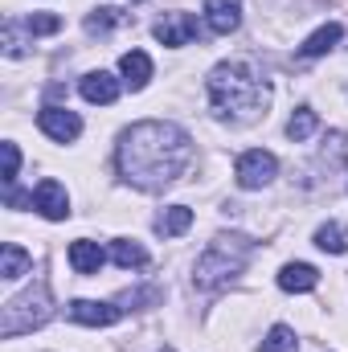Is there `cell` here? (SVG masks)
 Segmentation results:
<instances>
[{"mask_svg":"<svg viewBox=\"0 0 348 352\" xmlns=\"http://www.w3.org/2000/svg\"><path fill=\"white\" fill-rule=\"evenodd\" d=\"M193 160V140L176 123H135L119 135V176L144 192L168 188Z\"/></svg>","mask_w":348,"mask_h":352,"instance_id":"1","label":"cell"},{"mask_svg":"<svg viewBox=\"0 0 348 352\" xmlns=\"http://www.w3.org/2000/svg\"><path fill=\"white\" fill-rule=\"evenodd\" d=\"M209 102L221 119L250 123V119L266 115L270 87H266V78L254 62H221L209 74Z\"/></svg>","mask_w":348,"mask_h":352,"instance_id":"2","label":"cell"},{"mask_svg":"<svg viewBox=\"0 0 348 352\" xmlns=\"http://www.w3.org/2000/svg\"><path fill=\"white\" fill-rule=\"evenodd\" d=\"M250 254H254V242L250 238H242V234H217L209 242V250L193 266V283L201 291H221V287H230L246 270Z\"/></svg>","mask_w":348,"mask_h":352,"instance_id":"3","label":"cell"},{"mask_svg":"<svg viewBox=\"0 0 348 352\" xmlns=\"http://www.w3.org/2000/svg\"><path fill=\"white\" fill-rule=\"evenodd\" d=\"M50 316H54L50 287H45V283H33L29 291H21L17 299L4 303V311H0V336H4V340H17V336L41 328Z\"/></svg>","mask_w":348,"mask_h":352,"instance_id":"4","label":"cell"},{"mask_svg":"<svg viewBox=\"0 0 348 352\" xmlns=\"http://www.w3.org/2000/svg\"><path fill=\"white\" fill-rule=\"evenodd\" d=\"M274 173H279V160H274L270 152H262V148L242 152V156H238V168H234V176H238L242 188H262V184L274 180Z\"/></svg>","mask_w":348,"mask_h":352,"instance_id":"5","label":"cell"},{"mask_svg":"<svg viewBox=\"0 0 348 352\" xmlns=\"http://www.w3.org/2000/svg\"><path fill=\"white\" fill-rule=\"evenodd\" d=\"M37 127H41L50 140H58V144H70V140L83 135V119H78L70 107H41Z\"/></svg>","mask_w":348,"mask_h":352,"instance_id":"6","label":"cell"},{"mask_svg":"<svg viewBox=\"0 0 348 352\" xmlns=\"http://www.w3.org/2000/svg\"><path fill=\"white\" fill-rule=\"evenodd\" d=\"M119 316H123V307H115V303H94V299H74L70 303V320L87 324V328H111Z\"/></svg>","mask_w":348,"mask_h":352,"instance_id":"7","label":"cell"},{"mask_svg":"<svg viewBox=\"0 0 348 352\" xmlns=\"http://www.w3.org/2000/svg\"><path fill=\"white\" fill-rule=\"evenodd\" d=\"M33 205H37V213L50 217V221H62V217L70 213V197H66V188H62L58 180H41L37 192H33Z\"/></svg>","mask_w":348,"mask_h":352,"instance_id":"8","label":"cell"},{"mask_svg":"<svg viewBox=\"0 0 348 352\" xmlns=\"http://www.w3.org/2000/svg\"><path fill=\"white\" fill-rule=\"evenodd\" d=\"M197 33H201V29H197V16H193V12H168V16L156 25V37H160L164 45H188Z\"/></svg>","mask_w":348,"mask_h":352,"instance_id":"9","label":"cell"},{"mask_svg":"<svg viewBox=\"0 0 348 352\" xmlns=\"http://www.w3.org/2000/svg\"><path fill=\"white\" fill-rule=\"evenodd\" d=\"M205 21L213 33H234L242 25V0H205Z\"/></svg>","mask_w":348,"mask_h":352,"instance_id":"10","label":"cell"},{"mask_svg":"<svg viewBox=\"0 0 348 352\" xmlns=\"http://www.w3.org/2000/svg\"><path fill=\"white\" fill-rule=\"evenodd\" d=\"M78 90H83V98H87V102L111 107V102L119 98V78H115V74H107V70H90Z\"/></svg>","mask_w":348,"mask_h":352,"instance_id":"11","label":"cell"},{"mask_svg":"<svg viewBox=\"0 0 348 352\" xmlns=\"http://www.w3.org/2000/svg\"><path fill=\"white\" fill-rule=\"evenodd\" d=\"M119 74H123V82L131 90H144L148 78H152V58H148L144 50H131V54L119 58Z\"/></svg>","mask_w":348,"mask_h":352,"instance_id":"12","label":"cell"},{"mask_svg":"<svg viewBox=\"0 0 348 352\" xmlns=\"http://www.w3.org/2000/svg\"><path fill=\"white\" fill-rule=\"evenodd\" d=\"M320 283V270L307 263H287L283 270H279V287L283 291H291V295H299V291H312Z\"/></svg>","mask_w":348,"mask_h":352,"instance_id":"13","label":"cell"},{"mask_svg":"<svg viewBox=\"0 0 348 352\" xmlns=\"http://www.w3.org/2000/svg\"><path fill=\"white\" fill-rule=\"evenodd\" d=\"M107 263V254H102V246L98 242H87V238H78L74 246H70V266L78 270V274H98Z\"/></svg>","mask_w":348,"mask_h":352,"instance_id":"14","label":"cell"},{"mask_svg":"<svg viewBox=\"0 0 348 352\" xmlns=\"http://www.w3.org/2000/svg\"><path fill=\"white\" fill-rule=\"evenodd\" d=\"M340 37H345V29H340V25L332 21V25L316 29V33H312V37H307V41L299 45V54H303V58H324L328 50H336V41H340Z\"/></svg>","mask_w":348,"mask_h":352,"instance_id":"15","label":"cell"},{"mask_svg":"<svg viewBox=\"0 0 348 352\" xmlns=\"http://www.w3.org/2000/svg\"><path fill=\"white\" fill-rule=\"evenodd\" d=\"M188 226H193V209H188V205H173V209H164V213L156 217V234H160V238H180Z\"/></svg>","mask_w":348,"mask_h":352,"instance_id":"16","label":"cell"},{"mask_svg":"<svg viewBox=\"0 0 348 352\" xmlns=\"http://www.w3.org/2000/svg\"><path fill=\"white\" fill-rule=\"evenodd\" d=\"M320 164L332 173V168H345L348 164V131H328L324 148H320Z\"/></svg>","mask_w":348,"mask_h":352,"instance_id":"17","label":"cell"},{"mask_svg":"<svg viewBox=\"0 0 348 352\" xmlns=\"http://www.w3.org/2000/svg\"><path fill=\"white\" fill-rule=\"evenodd\" d=\"M29 263H33L29 250H21L17 242H4V250H0V278H8V283L21 278V274L29 270Z\"/></svg>","mask_w":348,"mask_h":352,"instance_id":"18","label":"cell"},{"mask_svg":"<svg viewBox=\"0 0 348 352\" xmlns=\"http://www.w3.org/2000/svg\"><path fill=\"white\" fill-rule=\"evenodd\" d=\"M119 25H127V12L123 8H94L87 16V33H94V37H102V33H111V29H119Z\"/></svg>","mask_w":348,"mask_h":352,"instance_id":"19","label":"cell"},{"mask_svg":"<svg viewBox=\"0 0 348 352\" xmlns=\"http://www.w3.org/2000/svg\"><path fill=\"white\" fill-rule=\"evenodd\" d=\"M316 246H320L324 254H348V230L336 226V221L320 226V230H316Z\"/></svg>","mask_w":348,"mask_h":352,"instance_id":"20","label":"cell"},{"mask_svg":"<svg viewBox=\"0 0 348 352\" xmlns=\"http://www.w3.org/2000/svg\"><path fill=\"white\" fill-rule=\"evenodd\" d=\"M316 127H320V119H316V111H312V107H299V111L287 119V135H291L295 144L312 140V135H316Z\"/></svg>","mask_w":348,"mask_h":352,"instance_id":"21","label":"cell"},{"mask_svg":"<svg viewBox=\"0 0 348 352\" xmlns=\"http://www.w3.org/2000/svg\"><path fill=\"white\" fill-rule=\"evenodd\" d=\"M111 258H115V266H123V270H140V266H148V250L140 242H115L111 246Z\"/></svg>","mask_w":348,"mask_h":352,"instance_id":"22","label":"cell"},{"mask_svg":"<svg viewBox=\"0 0 348 352\" xmlns=\"http://www.w3.org/2000/svg\"><path fill=\"white\" fill-rule=\"evenodd\" d=\"M262 352H299V340H295V332L287 324H274L266 332V340H262Z\"/></svg>","mask_w":348,"mask_h":352,"instance_id":"23","label":"cell"},{"mask_svg":"<svg viewBox=\"0 0 348 352\" xmlns=\"http://www.w3.org/2000/svg\"><path fill=\"white\" fill-rule=\"evenodd\" d=\"M25 29H29L33 37H50V33L62 29V16H54V12H33V16H25Z\"/></svg>","mask_w":348,"mask_h":352,"instance_id":"24","label":"cell"},{"mask_svg":"<svg viewBox=\"0 0 348 352\" xmlns=\"http://www.w3.org/2000/svg\"><path fill=\"white\" fill-rule=\"evenodd\" d=\"M4 54H8V58H21V54H25V41H21V21H4Z\"/></svg>","mask_w":348,"mask_h":352,"instance_id":"25","label":"cell"},{"mask_svg":"<svg viewBox=\"0 0 348 352\" xmlns=\"http://www.w3.org/2000/svg\"><path fill=\"white\" fill-rule=\"evenodd\" d=\"M17 168H21V152H17V144H4V184L17 180Z\"/></svg>","mask_w":348,"mask_h":352,"instance_id":"26","label":"cell"},{"mask_svg":"<svg viewBox=\"0 0 348 352\" xmlns=\"http://www.w3.org/2000/svg\"><path fill=\"white\" fill-rule=\"evenodd\" d=\"M160 352H173V349H160Z\"/></svg>","mask_w":348,"mask_h":352,"instance_id":"27","label":"cell"}]
</instances>
